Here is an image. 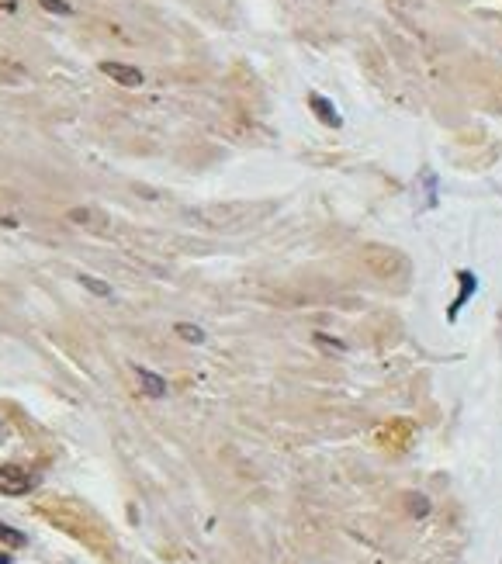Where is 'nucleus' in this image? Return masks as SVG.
<instances>
[{"label":"nucleus","instance_id":"f257e3e1","mask_svg":"<svg viewBox=\"0 0 502 564\" xmlns=\"http://www.w3.org/2000/svg\"><path fill=\"white\" fill-rule=\"evenodd\" d=\"M35 488V475L21 464H4L0 468V495H28Z\"/></svg>","mask_w":502,"mask_h":564},{"label":"nucleus","instance_id":"f03ea898","mask_svg":"<svg viewBox=\"0 0 502 564\" xmlns=\"http://www.w3.org/2000/svg\"><path fill=\"white\" fill-rule=\"evenodd\" d=\"M101 73L104 77H111L115 84L122 87H142V70L139 66H129V63H115V59H108V63H101Z\"/></svg>","mask_w":502,"mask_h":564},{"label":"nucleus","instance_id":"7ed1b4c3","mask_svg":"<svg viewBox=\"0 0 502 564\" xmlns=\"http://www.w3.org/2000/svg\"><path fill=\"white\" fill-rule=\"evenodd\" d=\"M457 284H461V291H457L454 305L447 308V319H451V322L461 315V308L471 302V295H475V288H478V277L471 274V270H457Z\"/></svg>","mask_w":502,"mask_h":564},{"label":"nucleus","instance_id":"20e7f679","mask_svg":"<svg viewBox=\"0 0 502 564\" xmlns=\"http://www.w3.org/2000/svg\"><path fill=\"white\" fill-rule=\"evenodd\" d=\"M70 222L84 225V229H91V232H108V229H111L108 215H104L101 208H73V212H70Z\"/></svg>","mask_w":502,"mask_h":564},{"label":"nucleus","instance_id":"39448f33","mask_svg":"<svg viewBox=\"0 0 502 564\" xmlns=\"http://www.w3.org/2000/svg\"><path fill=\"white\" fill-rule=\"evenodd\" d=\"M309 108L316 111V115H319V122H322V125H329V129H340V125H343L340 111H336L333 104H329L322 94H309Z\"/></svg>","mask_w":502,"mask_h":564},{"label":"nucleus","instance_id":"423d86ee","mask_svg":"<svg viewBox=\"0 0 502 564\" xmlns=\"http://www.w3.org/2000/svg\"><path fill=\"white\" fill-rule=\"evenodd\" d=\"M136 378H139L142 395H149V398H163V395H167V381H163L156 371H149V367H136Z\"/></svg>","mask_w":502,"mask_h":564},{"label":"nucleus","instance_id":"0eeeda50","mask_svg":"<svg viewBox=\"0 0 502 564\" xmlns=\"http://www.w3.org/2000/svg\"><path fill=\"white\" fill-rule=\"evenodd\" d=\"M80 284H84L87 291H94L97 298H111L115 291H111V284H104L101 277H87V274H80Z\"/></svg>","mask_w":502,"mask_h":564},{"label":"nucleus","instance_id":"6e6552de","mask_svg":"<svg viewBox=\"0 0 502 564\" xmlns=\"http://www.w3.org/2000/svg\"><path fill=\"white\" fill-rule=\"evenodd\" d=\"M177 336L187 343H205V329L198 326H187V322H177Z\"/></svg>","mask_w":502,"mask_h":564},{"label":"nucleus","instance_id":"1a4fd4ad","mask_svg":"<svg viewBox=\"0 0 502 564\" xmlns=\"http://www.w3.org/2000/svg\"><path fill=\"white\" fill-rule=\"evenodd\" d=\"M0 540L11 547H25V533L14 530V526H7V523H0Z\"/></svg>","mask_w":502,"mask_h":564},{"label":"nucleus","instance_id":"9d476101","mask_svg":"<svg viewBox=\"0 0 502 564\" xmlns=\"http://www.w3.org/2000/svg\"><path fill=\"white\" fill-rule=\"evenodd\" d=\"M409 513L412 516H426V513H430V502H426L423 495H409Z\"/></svg>","mask_w":502,"mask_h":564},{"label":"nucleus","instance_id":"9b49d317","mask_svg":"<svg viewBox=\"0 0 502 564\" xmlns=\"http://www.w3.org/2000/svg\"><path fill=\"white\" fill-rule=\"evenodd\" d=\"M42 7H46L49 14H73V7L66 4V0H39Z\"/></svg>","mask_w":502,"mask_h":564},{"label":"nucleus","instance_id":"f8f14e48","mask_svg":"<svg viewBox=\"0 0 502 564\" xmlns=\"http://www.w3.org/2000/svg\"><path fill=\"white\" fill-rule=\"evenodd\" d=\"M0 564H11V558H7V554H0Z\"/></svg>","mask_w":502,"mask_h":564}]
</instances>
